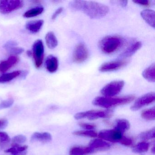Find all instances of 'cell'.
I'll list each match as a JSON object with an SVG mask.
<instances>
[{"instance_id": "19", "label": "cell", "mask_w": 155, "mask_h": 155, "mask_svg": "<svg viewBox=\"0 0 155 155\" xmlns=\"http://www.w3.org/2000/svg\"><path fill=\"white\" fill-rule=\"evenodd\" d=\"M44 22L42 20L29 21L26 24V28L32 33H38L41 29Z\"/></svg>"}, {"instance_id": "2", "label": "cell", "mask_w": 155, "mask_h": 155, "mask_svg": "<svg viewBox=\"0 0 155 155\" xmlns=\"http://www.w3.org/2000/svg\"><path fill=\"white\" fill-rule=\"evenodd\" d=\"M135 98V96L133 95H129L119 97H98L93 100L92 103L93 105L98 107L110 108L130 103L134 100Z\"/></svg>"}, {"instance_id": "24", "label": "cell", "mask_w": 155, "mask_h": 155, "mask_svg": "<svg viewBox=\"0 0 155 155\" xmlns=\"http://www.w3.org/2000/svg\"><path fill=\"white\" fill-rule=\"evenodd\" d=\"M90 154H91L90 150L88 147H72L69 151V155H87Z\"/></svg>"}, {"instance_id": "31", "label": "cell", "mask_w": 155, "mask_h": 155, "mask_svg": "<svg viewBox=\"0 0 155 155\" xmlns=\"http://www.w3.org/2000/svg\"><path fill=\"white\" fill-rule=\"evenodd\" d=\"M11 140V139L7 132L0 131V145L8 144Z\"/></svg>"}, {"instance_id": "5", "label": "cell", "mask_w": 155, "mask_h": 155, "mask_svg": "<svg viewBox=\"0 0 155 155\" xmlns=\"http://www.w3.org/2000/svg\"><path fill=\"white\" fill-rule=\"evenodd\" d=\"M32 56L37 68H39L43 63L44 57V47L41 40H37L32 46Z\"/></svg>"}, {"instance_id": "20", "label": "cell", "mask_w": 155, "mask_h": 155, "mask_svg": "<svg viewBox=\"0 0 155 155\" xmlns=\"http://www.w3.org/2000/svg\"><path fill=\"white\" fill-rule=\"evenodd\" d=\"M130 128V123L128 120L124 119H118L116 120L114 129L123 134Z\"/></svg>"}, {"instance_id": "36", "label": "cell", "mask_w": 155, "mask_h": 155, "mask_svg": "<svg viewBox=\"0 0 155 155\" xmlns=\"http://www.w3.org/2000/svg\"><path fill=\"white\" fill-rule=\"evenodd\" d=\"M17 45H18V43L16 41H9L4 44L3 48L8 50L13 47H17Z\"/></svg>"}, {"instance_id": "33", "label": "cell", "mask_w": 155, "mask_h": 155, "mask_svg": "<svg viewBox=\"0 0 155 155\" xmlns=\"http://www.w3.org/2000/svg\"><path fill=\"white\" fill-rule=\"evenodd\" d=\"M8 52L12 54V56L20 55L23 53L24 51V49L20 47H15L8 50Z\"/></svg>"}, {"instance_id": "10", "label": "cell", "mask_w": 155, "mask_h": 155, "mask_svg": "<svg viewBox=\"0 0 155 155\" xmlns=\"http://www.w3.org/2000/svg\"><path fill=\"white\" fill-rule=\"evenodd\" d=\"M88 55L87 47L84 44L79 43L76 46L73 52V61L78 63L84 62L87 58Z\"/></svg>"}, {"instance_id": "22", "label": "cell", "mask_w": 155, "mask_h": 155, "mask_svg": "<svg viewBox=\"0 0 155 155\" xmlns=\"http://www.w3.org/2000/svg\"><path fill=\"white\" fill-rule=\"evenodd\" d=\"M46 44L49 48L54 49L57 47L58 45V41L52 31H49L46 34L45 37Z\"/></svg>"}, {"instance_id": "38", "label": "cell", "mask_w": 155, "mask_h": 155, "mask_svg": "<svg viewBox=\"0 0 155 155\" xmlns=\"http://www.w3.org/2000/svg\"><path fill=\"white\" fill-rule=\"evenodd\" d=\"M63 8H58L56 11L55 12L53 15H52V17H51V19L55 20L61 12L63 11Z\"/></svg>"}, {"instance_id": "29", "label": "cell", "mask_w": 155, "mask_h": 155, "mask_svg": "<svg viewBox=\"0 0 155 155\" xmlns=\"http://www.w3.org/2000/svg\"><path fill=\"white\" fill-rule=\"evenodd\" d=\"M155 128L151 129L145 132H142L140 134L139 137L143 140H149L155 138Z\"/></svg>"}, {"instance_id": "40", "label": "cell", "mask_w": 155, "mask_h": 155, "mask_svg": "<svg viewBox=\"0 0 155 155\" xmlns=\"http://www.w3.org/2000/svg\"><path fill=\"white\" fill-rule=\"evenodd\" d=\"M111 2H114L115 4L120 5L121 7H125L127 4L128 1H112Z\"/></svg>"}, {"instance_id": "13", "label": "cell", "mask_w": 155, "mask_h": 155, "mask_svg": "<svg viewBox=\"0 0 155 155\" xmlns=\"http://www.w3.org/2000/svg\"><path fill=\"white\" fill-rule=\"evenodd\" d=\"M19 59L16 56H11L6 61L0 62V72L5 73L18 62Z\"/></svg>"}, {"instance_id": "3", "label": "cell", "mask_w": 155, "mask_h": 155, "mask_svg": "<svg viewBox=\"0 0 155 155\" xmlns=\"http://www.w3.org/2000/svg\"><path fill=\"white\" fill-rule=\"evenodd\" d=\"M123 39L119 36H107L101 41L99 48L103 53L111 54L117 51L123 45Z\"/></svg>"}, {"instance_id": "6", "label": "cell", "mask_w": 155, "mask_h": 155, "mask_svg": "<svg viewBox=\"0 0 155 155\" xmlns=\"http://www.w3.org/2000/svg\"><path fill=\"white\" fill-rule=\"evenodd\" d=\"M23 5L24 2L21 0H0V12L9 14L21 8Z\"/></svg>"}, {"instance_id": "41", "label": "cell", "mask_w": 155, "mask_h": 155, "mask_svg": "<svg viewBox=\"0 0 155 155\" xmlns=\"http://www.w3.org/2000/svg\"><path fill=\"white\" fill-rule=\"evenodd\" d=\"M27 54L29 57H31L32 56V52L31 51H27Z\"/></svg>"}, {"instance_id": "18", "label": "cell", "mask_w": 155, "mask_h": 155, "mask_svg": "<svg viewBox=\"0 0 155 155\" xmlns=\"http://www.w3.org/2000/svg\"><path fill=\"white\" fill-rule=\"evenodd\" d=\"M142 44L140 41L135 42L130 47L128 48L123 53L120 54V57L121 58H128L134 55L138 50L141 48Z\"/></svg>"}, {"instance_id": "25", "label": "cell", "mask_w": 155, "mask_h": 155, "mask_svg": "<svg viewBox=\"0 0 155 155\" xmlns=\"http://www.w3.org/2000/svg\"><path fill=\"white\" fill-rule=\"evenodd\" d=\"M149 147V143L143 141L135 145L132 147V150L134 153L140 154L147 152L148 150Z\"/></svg>"}, {"instance_id": "35", "label": "cell", "mask_w": 155, "mask_h": 155, "mask_svg": "<svg viewBox=\"0 0 155 155\" xmlns=\"http://www.w3.org/2000/svg\"><path fill=\"white\" fill-rule=\"evenodd\" d=\"M80 127L86 130H93L96 127V126L93 124H89V123H80L79 124Z\"/></svg>"}, {"instance_id": "34", "label": "cell", "mask_w": 155, "mask_h": 155, "mask_svg": "<svg viewBox=\"0 0 155 155\" xmlns=\"http://www.w3.org/2000/svg\"><path fill=\"white\" fill-rule=\"evenodd\" d=\"M119 143L122 145L127 147H130L133 144V140L130 138L123 136L121 139Z\"/></svg>"}, {"instance_id": "27", "label": "cell", "mask_w": 155, "mask_h": 155, "mask_svg": "<svg viewBox=\"0 0 155 155\" xmlns=\"http://www.w3.org/2000/svg\"><path fill=\"white\" fill-rule=\"evenodd\" d=\"M141 116L144 119L147 120H154L155 119V108L153 107L151 108L145 110L141 112Z\"/></svg>"}, {"instance_id": "28", "label": "cell", "mask_w": 155, "mask_h": 155, "mask_svg": "<svg viewBox=\"0 0 155 155\" xmlns=\"http://www.w3.org/2000/svg\"><path fill=\"white\" fill-rule=\"evenodd\" d=\"M75 136H81V137H96L97 134L94 130H78L73 132Z\"/></svg>"}, {"instance_id": "14", "label": "cell", "mask_w": 155, "mask_h": 155, "mask_svg": "<svg viewBox=\"0 0 155 155\" xmlns=\"http://www.w3.org/2000/svg\"><path fill=\"white\" fill-rule=\"evenodd\" d=\"M51 140L52 136L49 132H34L31 136V140L33 142L39 141L42 143H47L51 141Z\"/></svg>"}, {"instance_id": "42", "label": "cell", "mask_w": 155, "mask_h": 155, "mask_svg": "<svg viewBox=\"0 0 155 155\" xmlns=\"http://www.w3.org/2000/svg\"><path fill=\"white\" fill-rule=\"evenodd\" d=\"M151 152L153 154H155V146H153L152 147V149H151Z\"/></svg>"}, {"instance_id": "7", "label": "cell", "mask_w": 155, "mask_h": 155, "mask_svg": "<svg viewBox=\"0 0 155 155\" xmlns=\"http://www.w3.org/2000/svg\"><path fill=\"white\" fill-rule=\"evenodd\" d=\"M123 81H116L108 83L101 91V93L105 97H113L117 95L124 86Z\"/></svg>"}, {"instance_id": "4", "label": "cell", "mask_w": 155, "mask_h": 155, "mask_svg": "<svg viewBox=\"0 0 155 155\" xmlns=\"http://www.w3.org/2000/svg\"><path fill=\"white\" fill-rule=\"evenodd\" d=\"M112 111L110 110H90L79 112L75 114L76 119L80 120L87 117L90 120H93L99 118H108L111 117Z\"/></svg>"}, {"instance_id": "21", "label": "cell", "mask_w": 155, "mask_h": 155, "mask_svg": "<svg viewBox=\"0 0 155 155\" xmlns=\"http://www.w3.org/2000/svg\"><path fill=\"white\" fill-rule=\"evenodd\" d=\"M155 64L153 63L142 72L143 78L150 82H154L155 81Z\"/></svg>"}, {"instance_id": "1", "label": "cell", "mask_w": 155, "mask_h": 155, "mask_svg": "<svg viewBox=\"0 0 155 155\" xmlns=\"http://www.w3.org/2000/svg\"><path fill=\"white\" fill-rule=\"evenodd\" d=\"M69 6L72 9L82 12L91 19L103 18L109 11L107 6L96 2L73 1Z\"/></svg>"}, {"instance_id": "39", "label": "cell", "mask_w": 155, "mask_h": 155, "mask_svg": "<svg viewBox=\"0 0 155 155\" xmlns=\"http://www.w3.org/2000/svg\"><path fill=\"white\" fill-rule=\"evenodd\" d=\"M8 121L5 119H0V129L5 128L8 126Z\"/></svg>"}, {"instance_id": "15", "label": "cell", "mask_w": 155, "mask_h": 155, "mask_svg": "<svg viewBox=\"0 0 155 155\" xmlns=\"http://www.w3.org/2000/svg\"><path fill=\"white\" fill-rule=\"evenodd\" d=\"M28 148V147L27 145L21 146L13 144L12 147L5 150V152L12 155H25L27 153Z\"/></svg>"}, {"instance_id": "23", "label": "cell", "mask_w": 155, "mask_h": 155, "mask_svg": "<svg viewBox=\"0 0 155 155\" xmlns=\"http://www.w3.org/2000/svg\"><path fill=\"white\" fill-rule=\"evenodd\" d=\"M21 71H16L10 73H5L0 76V83L9 82L21 74Z\"/></svg>"}, {"instance_id": "16", "label": "cell", "mask_w": 155, "mask_h": 155, "mask_svg": "<svg viewBox=\"0 0 155 155\" xmlns=\"http://www.w3.org/2000/svg\"><path fill=\"white\" fill-rule=\"evenodd\" d=\"M58 60L56 57L49 55L46 61V67L47 70L51 73L56 72L58 68Z\"/></svg>"}, {"instance_id": "11", "label": "cell", "mask_w": 155, "mask_h": 155, "mask_svg": "<svg viewBox=\"0 0 155 155\" xmlns=\"http://www.w3.org/2000/svg\"><path fill=\"white\" fill-rule=\"evenodd\" d=\"M128 62V61L124 60L106 62L100 67L99 70L101 72H109V71H114L123 68V67L127 65Z\"/></svg>"}, {"instance_id": "37", "label": "cell", "mask_w": 155, "mask_h": 155, "mask_svg": "<svg viewBox=\"0 0 155 155\" xmlns=\"http://www.w3.org/2000/svg\"><path fill=\"white\" fill-rule=\"evenodd\" d=\"M133 2L136 3V4L143 6H148L150 4V2L148 0H137L134 1Z\"/></svg>"}, {"instance_id": "17", "label": "cell", "mask_w": 155, "mask_h": 155, "mask_svg": "<svg viewBox=\"0 0 155 155\" xmlns=\"http://www.w3.org/2000/svg\"><path fill=\"white\" fill-rule=\"evenodd\" d=\"M142 18L151 27L155 28V12L152 10L145 9L140 13Z\"/></svg>"}, {"instance_id": "12", "label": "cell", "mask_w": 155, "mask_h": 155, "mask_svg": "<svg viewBox=\"0 0 155 155\" xmlns=\"http://www.w3.org/2000/svg\"><path fill=\"white\" fill-rule=\"evenodd\" d=\"M87 147L91 154L97 151L107 150L110 148V145L102 140L95 139L91 141Z\"/></svg>"}, {"instance_id": "8", "label": "cell", "mask_w": 155, "mask_h": 155, "mask_svg": "<svg viewBox=\"0 0 155 155\" xmlns=\"http://www.w3.org/2000/svg\"><path fill=\"white\" fill-rule=\"evenodd\" d=\"M155 100V94L154 92H149L140 97L134 102L130 109L133 111H136L147 105L153 103Z\"/></svg>"}, {"instance_id": "9", "label": "cell", "mask_w": 155, "mask_h": 155, "mask_svg": "<svg viewBox=\"0 0 155 155\" xmlns=\"http://www.w3.org/2000/svg\"><path fill=\"white\" fill-rule=\"evenodd\" d=\"M99 137L101 140L111 142H119L123 137V134L115 129L103 130L99 133Z\"/></svg>"}, {"instance_id": "32", "label": "cell", "mask_w": 155, "mask_h": 155, "mask_svg": "<svg viewBox=\"0 0 155 155\" xmlns=\"http://www.w3.org/2000/svg\"><path fill=\"white\" fill-rule=\"evenodd\" d=\"M14 102V100L12 98H9L3 101L0 103V109L10 107L12 106Z\"/></svg>"}, {"instance_id": "30", "label": "cell", "mask_w": 155, "mask_h": 155, "mask_svg": "<svg viewBox=\"0 0 155 155\" xmlns=\"http://www.w3.org/2000/svg\"><path fill=\"white\" fill-rule=\"evenodd\" d=\"M27 140V137L24 135H18L13 137L11 140L13 144L20 145L25 143Z\"/></svg>"}, {"instance_id": "26", "label": "cell", "mask_w": 155, "mask_h": 155, "mask_svg": "<svg viewBox=\"0 0 155 155\" xmlns=\"http://www.w3.org/2000/svg\"><path fill=\"white\" fill-rule=\"evenodd\" d=\"M44 8L42 7H37L29 10L23 14L25 18H31L37 17L41 14L44 11Z\"/></svg>"}]
</instances>
